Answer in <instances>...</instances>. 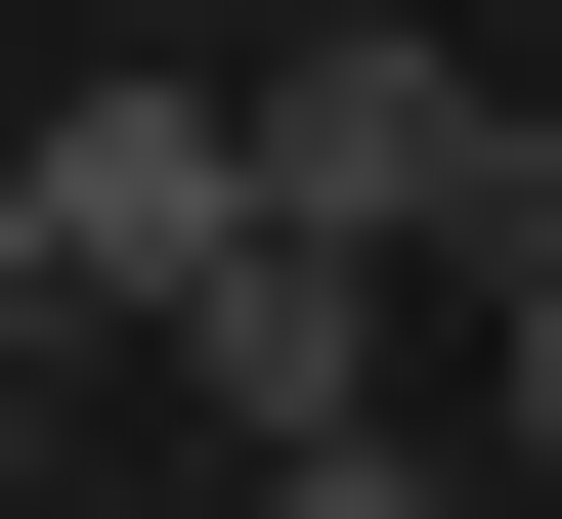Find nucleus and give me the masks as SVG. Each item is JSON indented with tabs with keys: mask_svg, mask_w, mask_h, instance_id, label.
<instances>
[{
	"mask_svg": "<svg viewBox=\"0 0 562 519\" xmlns=\"http://www.w3.org/2000/svg\"><path fill=\"white\" fill-rule=\"evenodd\" d=\"M131 347L216 390V433H347V390H390V260H303V217H216V260L131 303Z\"/></svg>",
	"mask_w": 562,
	"mask_h": 519,
	"instance_id": "7ed1b4c3",
	"label": "nucleus"
},
{
	"mask_svg": "<svg viewBox=\"0 0 562 519\" xmlns=\"http://www.w3.org/2000/svg\"><path fill=\"white\" fill-rule=\"evenodd\" d=\"M0 519H44V390H0Z\"/></svg>",
	"mask_w": 562,
	"mask_h": 519,
	"instance_id": "6e6552de",
	"label": "nucleus"
},
{
	"mask_svg": "<svg viewBox=\"0 0 562 519\" xmlns=\"http://www.w3.org/2000/svg\"><path fill=\"white\" fill-rule=\"evenodd\" d=\"M173 44H216V0H173Z\"/></svg>",
	"mask_w": 562,
	"mask_h": 519,
	"instance_id": "1a4fd4ad",
	"label": "nucleus"
},
{
	"mask_svg": "<svg viewBox=\"0 0 562 519\" xmlns=\"http://www.w3.org/2000/svg\"><path fill=\"white\" fill-rule=\"evenodd\" d=\"M476 260H562V131H476Z\"/></svg>",
	"mask_w": 562,
	"mask_h": 519,
	"instance_id": "423d86ee",
	"label": "nucleus"
},
{
	"mask_svg": "<svg viewBox=\"0 0 562 519\" xmlns=\"http://www.w3.org/2000/svg\"><path fill=\"white\" fill-rule=\"evenodd\" d=\"M476 390H519V476H562V260H476Z\"/></svg>",
	"mask_w": 562,
	"mask_h": 519,
	"instance_id": "39448f33",
	"label": "nucleus"
},
{
	"mask_svg": "<svg viewBox=\"0 0 562 519\" xmlns=\"http://www.w3.org/2000/svg\"><path fill=\"white\" fill-rule=\"evenodd\" d=\"M260 519H432V433H390V390H347V433H260Z\"/></svg>",
	"mask_w": 562,
	"mask_h": 519,
	"instance_id": "20e7f679",
	"label": "nucleus"
},
{
	"mask_svg": "<svg viewBox=\"0 0 562 519\" xmlns=\"http://www.w3.org/2000/svg\"><path fill=\"white\" fill-rule=\"evenodd\" d=\"M0 347H44V173H0Z\"/></svg>",
	"mask_w": 562,
	"mask_h": 519,
	"instance_id": "0eeeda50",
	"label": "nucleus"
},
{
	"mask_svg": "<svg viewBox=\"0 0 562 519\" xmlns=\"http://www.w3.org/2000/svg\"><path fill=\"white\" fill-rule=\"evenodd\" d=\"M0 173H44V303H173L216 217H260V87H216L173 0H131V44H87V87H0Z\"/></svg>",
	"mask_w": 562,
	"mask_h": 519,
	"instance_id": "f03ea898",
	"label": "nucleus"
},
{
	"mask_svg": "<svg viewBox=\"0 0 562 519\" xmlns=\"http://www.w3.org/2000/svg\"><path fill=\"white\" fill-rule=\"evenodd\" d=\"M260 217L303 260H476V0H303L260 44Z\"/></svg>",
	"mask_w": 562,
	"mask_h": 519,
	"instance_id": "f257e3e1",
	"label": "nucleus"
}]
</instances>
